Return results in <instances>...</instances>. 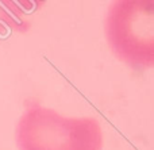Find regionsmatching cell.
I'll use <instances>...</instances> for the list:
<instances>
[{
  "label": "cell",
  "instance_id": "cell-1",
  "mask_svg": "<svg viewBox=\"0 0 154 150\" xmlns=\"http://www.w3.org/2000/svg\"><path fill=\"white\" fill-rule=\"evenodd\" d=\"M15 143L19 150H101L103 131L95 118H70L31 104L18 121Z\"/></svg>",
  "mask_w": 154,
  "mask_h": 150
},
{
  "label": "cell",
  "instance_id": "cell-2",
  "mask_svg": "<svg viewBox=\"0 0 154 150\" xmlns=\"http://www.w3.org/2000/svg\"><path fill=\"white\" fill-rule=\"evenodd\" d=\"M104 35L111 51L137 70L154 66V0H116L107 8Z\"/></svg>",
  "mask_w": 154,
  "mask_h": 150
}]
</instances>
